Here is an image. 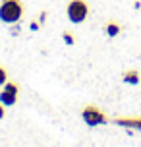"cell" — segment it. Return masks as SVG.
I'll use <instances>...</instances> for the list:
<instances>
[{"label":"cell","instance_id":"1","mask_svg":"<svg viewBox=\"0 0 141 147\" xmlns=\"http://www.w3.org/2000/svg\"><path fill=\"white\" fill-rule=\"evenodd\" d=\"M23 18L21 0H10L0 4V20L4 23H17Z\"/></svg>","mask_w":141,"mask_h":147},{"label":"cell","instance_id":"2","mask_svg":"<svg viewBox=\"0 0 141 147\" xmlns=\"http://www.w3.org/2000/svg\"><path fill=\"white\" fill-rule=\"evenodd\" d=\"M81 120L87 126L95 128V126H103L108 122V116L99 105H85L81 109Z\"/></svg>","mask_w":141,"mask_h":147},{"label":"cell","instance_id":"3","mask_svg":"<svg viewBox=\"0 0 141 147\" xmlns=\"http://www.w3.org/2000/svg\"><path fill=\"white\" fill-rule=\"evenodd\" d=\"M66 14H68V20L72 23H83L89 16V4L87 0H70L66 6Z\"/></svg>","mask_w":141,"mask_h":147},{"label":"cell","instance_id":"4","mask_svg":"<svg viewBox=\"0 0 141 147\" xmlns=\"http://www.w3.org/2000/svg\"><path fill=\"white\" fill-rule=\"evenodd\" d=\"M17 97H19V83L17 81H6L0 87V103L2 105L14 107L17 103Z\"/></svg>","mask_w":141,"mask_h":147},{"label":"cell","instance_id":"5","mask_svg":"<svg viewBox=\"0 0 141 147\" xmlns=\"http://www.w3.org/2000/svg\"><path fill=\"white\" fill-rule=\"evenodd\" d=\"M114 124L128 128V130H141V118H116Z\"/></svg>","mask_w":141,"mask_h":147},{"label":"cell","instance_id":"6","mask_svg":"<svg viewBox=\"0 0 141 147\" xmlns=\"http://www.w3.org/2000/svg\"><path fill=\"white\" fill-rule=\"evenodd\" d=\"M104 33H106V37H110V39H114V37H118L120 33H122V25H120L116 20H108V22L104 23Z\"/></svg>","mask_w":141,"mask_h":147},{"label":"cell","instance_id":"7","mask_svg":"<svg viewBox=\"0 0 141 147\" xmlns=\"http://www.w3.org/2000/svg\"><path fill=\"white\" fill-rule=\"evenodd\" d=\"M122 81L126 85H139L141 83V74L137 70H126L122 74Z\"/></svg>","mask_w":141,"mask_h":147},{"label":"cell","instance_id":"8","mask_svg":"<svg viewBox=\"0 0 141 147\" xmlns=\"http://www.w3.org/2000/svg\"><path fill=\"white\" fill-rule=\"evenodd\" d=\"M62 39H64V43L68 45V47H72V45H75V37L70 33V31H64L62 33Z\"/></svg>","mask_w":141,"mask_h":147},{"label":"cell","instance_id":"9","mask_svg":"<svg viewBox=\"0 0 141 147\" xmlns=\"http://www.w3.org/2000/svg\"><path fill=\"white\" fill-rule=\"evenodd\" d=\"M6 81H8V70H6V66H0V87H2Z\"/></svg>","mask_w":141,"mask_h":147},{"label":"cell","instance_id":"10","mask_svg":"<svg viewBox=\"0 0 141 147\" xmlns=\"http://www.w3.org/2000/svg\"><path fill=\"white\" fill-rule=\"evenodd\" d=\"M29 29H31V31H35V33H37V31L41 29V23H39V20H37V22L33 20V22L29 23Z\"/></svg>","mask_w":141,"mask_h":147},{"label":"cell","instance_id":"11","mask_svg":"<svg viewBox=\"0 0 141 147\" xmlns=\"http://www.w3.org/2000/svg\"><path fill=\"white\" fill-rule=\"evenodd\" d=\"M46 18H48V12H46V10H43V12L39 14V23H45Z\"/></svg>","mask_w":141,"mask_h":147},{"label":"cell","instance_id":"12","mask_svg":"<svg viewBox=\"0 0 141 147\" xmlns=\"http://www.w3.org/2000/svg\"><path fill=\"white\" fill-rule=\"evenodd\" d=\"M4 116H6V105H2V103H0V120H2Z\"/></svg>","mask_w":141,"mask_h":147},{"label":"cell","instance_id":"13","mask_svg":"<svg viewBox=\"0 0 141 147\" xmlns=\"http://www.w3.org/2000/svg\"><path fill=\"white\" fill-rule=\"evenodd\" d=\"M2 2H10V0H2Z\"/></svg>","mask_w":141,"mask_h":147}]
</instances>
